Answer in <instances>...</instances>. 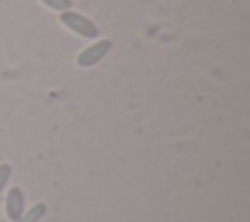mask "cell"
Here are the masks:
<instances>
[{
    "instance_id": "5",
    "label": "cell",
    "mask_w": 250,
    "mask_h": 222,
    "mask_svg": "<svg viewBox=\"0 0 250 222\" xmlns=\"http://www.w3.org/2000/svg\"><path fill=\"white\" fill-rule=\"evenodd\" d=\"M41 4H45L47 8L57 10V12H66V10H70V6H72L70 0H41Z\"/></svg>"
},
{
    "instance_id": "3",
    "label": "cell",
    "mask_w": 250,
    "mask_h": 222,
    "mask_svg": "<svg viewBox=\"0 0 250 222\" xmlns=\"http://www.w3.org/2000/svg\"><path fill=\"white\" fill-rule=\"evenodd\" d=\"M23 212V193L20 187H12L6 197V214L12 222H16Z\"/></svg>"
},
{
    "instance_id": "2",
    "label": "cell",
    "mask_w": 250,
    "mask_h": 222,
    "mask_svg": "<svg viewBox=\"0 0 250 222\" xmlns=\"http://www.w3.org/2000/svg\"><path fill=\"white\" fill-rule=\"evenodd\" d=\"M111 41L109 39H102V41H98V43H94V45H90V47H86L80 55H78V58H76V64L78 66H82V68H90V66H94V64H98L109 51H111Z\"/></svg>"
},
{
    "instance_id": "1",
    "label": "cell",
    "mask_w": 250,
    "mask_h": 222,
    "mask_svg": "<svg viewBox=\"0 0 250 222\" xmlns=\"http://www.w3.org/2000/svg\"><path fill=\"white\" fill-rule=\"evenodd\" d=\"M59 21H61L62 25H66L70 31L78 33L80 37H86V39L98 37V27L94 25V21H90L86 16H82V14H78V12H72V10L61 12Z\"/></svg>"
},
{
    "instance_id": "6",
    "label": "cell",
    "mask_w": 250,
    "mask_h": 222,
    "mask_svg": "<svg viewBox=\"0 0 250 222\" xmlns=\"http://www.w3.org/2000/svg\"><path fill=\"white\" fill-rule=\"evenodd\" d=\"M10 175H12V166L10 164H0V191L6 187Z\"/></svg>"
},
{
    "instance_id": "4",
    "label": "cell",
    "mask_w": 250,
    "mask_h": 222,
    "mask_svg": "<svg viewBox=\"0 0 250 222\" xmlns=\"http://www.w3.org/2000/svg\"><path fill=\"white\" fill-rule=\"evenodd\" d=\"M45 212H47V204H45V203H37V204H33L29 210L21 212V216H20L16 222H39V220L45 216Z\"/></svg>"
}]
</instances>
